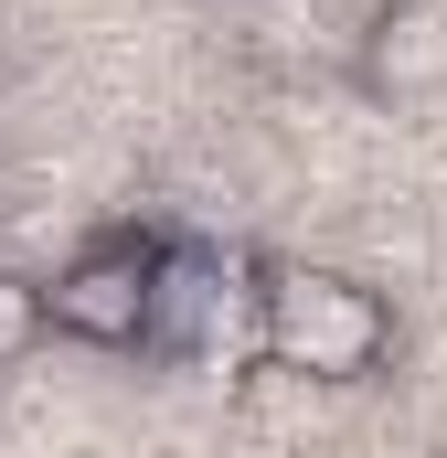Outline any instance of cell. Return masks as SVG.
I'll return each instance as SVG.
<instances>
[{
	"mask_svg": "<svg viewBox=\"0 0 447 458\" xmlns=\"http://www.w3.org/2000/svg\"><path fill=\"white\" fill-rule=\"evenodd\" d=\"M394 352V310L341 277V267H288L266 288V373H299V384H362L373 362Z\"/></svg>",
	"mask_w": 447,
	"mask_h": 458,
	"instance_id": "cell-1",
	"label": "cell"
},
{
	"mask_svg": "<svg viewBox=\"0 0 447 458\" xmlns=\"http://www.w3.org/2000/svg\"><path fill=\"white\" fill-rule=\"evenodd\" d=\"M43 310H54V331L64 342H149V245H86L54 288H43Z\"/></svg>",
	"mask_w": 447,
	"mask_h": 458,
	"instance_id": "cell-2",
	"label": "cell"
},
{
	"mask_svg": "<svg viewBox=\"0 0 447 458\" xmlns=\"http://www.w3.org/2000/svg\"><path fill=\"white\" fill-rule=\"evenodd\" d=\"M224 310H234V256H214V245L149 256V342L160 352H203Z\"/></svg>",
	"mask_w": 447,
	"mask_h": 458,
	"instance_id": "cell-3",
	"label": "cell"
},
{
	"mask_svg": "<svg viewBox=\"0 0 447 458\" xmlns=\"http://www.w3.org/2000/svg\"><path fill=\"white\" fill-rule=\"evenodd\" d=\"M362 86L373 97H437L447 86V11L437 0H384L362 21Z\"/></svg>",
	"mask_w": 447,
	"mask_h": 458,
	"instance_id": "cell-4",
	"label": "cell"
},
{
	"mask_svg": "<svg viewBox=\"0 0 447 458\" xmlns=\"http://www.w3.org/2000/svg\"><path fill=\"white\" fill-rule=\"evenodd\" d=\"M43 331H54L43 277H11V267H0V373H11V362H32V352H43Z\"/></svg>",
	"mask_w": 447,
	"mask_h": 458,
	"instance_id": "cell-5",
	"label": "cell"
}]
</instances>
